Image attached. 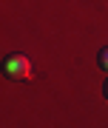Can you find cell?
<instances>
[{
	"label": "cell",
	"instance_id": "obj_1",
	"mask_svg": "<svg viewBox=\"0 0 108 128\" xmlns=\"http://www.w3.org/2000/svg\"><path fill=\"white\" fill-rule=\"evenodd\" d=\"M3 71H6L9 80H28L32 77V60H28L26 54H20V51H14V54L6 57Z\"/></svg>",
	"mask_w": 108,
	"mask_h": 128
},
{
	"label": "cell",
	"instance_id": "obj_2",
	"mask_svg": "<svg viewBox=\"0 0 108 128\" xmlns=\"http://www.w3.org/2000/svg\"><path fill=\"white\" fill-rule=\"evenodd\" d=\"M97 63H100V68H102V71H108V46L97 54Z\"/></svg>",
	"mask_w": 108,
	"mask_h": 128
},
{
	"label": "cell",
	"instance_id": "obj_3",
	"mask_svg": "<svg viewBox=\"0 0 108 128\" xmlns=\"http://www.w3.org/2000/svg\"><path fill=\"white\" fill-rule=\"evenodd\" d=\"M102 91H105V100H108V80H105V88H102Z\"/></svg>",
	"mask_w": 108,
	"mask_h": 128
}]
</instances>
